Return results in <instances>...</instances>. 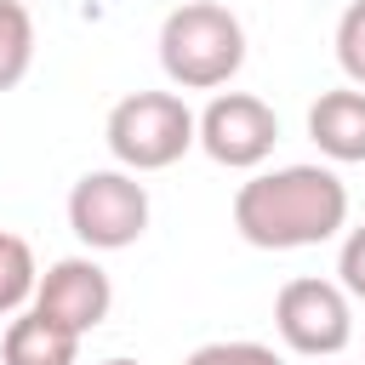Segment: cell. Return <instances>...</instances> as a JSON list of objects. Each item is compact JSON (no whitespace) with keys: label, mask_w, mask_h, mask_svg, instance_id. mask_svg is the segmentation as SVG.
I'll return each mask as SVG.
<instances>
[{"label":"cell","mask_w":365,"mask_h":365,"mask_svg":"<svg viewBox=\"0 0 365 365\" xmlns=\"http://www.w3.org/2000/svg\"><path fill=\"white\" fill-rule=\"evenodd\" d=\"M29 308L46 314L51 325L74 331V336H91V331L108 319V308H114V279H108L103 262H91V257H63V262H51V268L40 274Z\"/></svg>","instance_id":"obj_7"},{"label":"cell","mask_w":365,"mask_h":365,"mask_svg":"<svg viewBox=\"0 0 365 365\" xmlns=\"http://www.w3.org/2000/svg\"><path fill=\"white\" fill-rule=\"evenodd\" d=\"M34 68V17L23 0H0V91L23 86Z\"/></svg>","instance_id":"obj_11"},{"label":"cell","mask_w":365,"mask_h":365,"mask_svg":"<svg viewBox=\"0 0 365 365\" xmlns=\"http://www.w3.org/2000/svg\"><path fill=\"white\" fill-rule=\"evenodd\" d=\"M336 285H342L354 302H365V222L348 228V240H342V251H336Z\"/></svg>","instance_id":"obj_14"},{"label":"cell","mask_w":365,"mask_h":365,"mask_svg":"<svg viewBox=\"0 0 365 365\" xmlns=\"http://www.w3.org/2000/svg\"><path fill=\"white\" fill-rule=\"evenodd\" d=\"M182 365H285L268 342H205V348H194Z\"/></svg>","instance_id":"obj_13"},{"label":"cell","mask_w":365,"mask_h":365,"mask_svg":"<svg viewBox=\"0 0 365 365\" xmlns=\"http://www.w3.org/2000/svg\"><path fill=\"white\" fill-rule=\"evenodd\" d=\"M308 137L325 160L336 165H359L365 160V91L359 86H336L319 91L308 103Z\"/></svg>","instance_id":"obj_8"},{"label":"cell","mask_w":365,"mask_h":365,"mask_svg":"<svg viewBox=\"0 0 365 365\" xmlns=\"http://www.w3.org/2000/svg\"><path fill=\"white\" fill-rule=\"evenodd\" d=\"M0 365H80V336L23 308L0 336Z\"/></svg>","instance_id":"obj_9"},{"label":"cell","mask_w":365,"mask_h":365,"mask_svg":"<svg viewBox=\"0 0 365 365\" xmlns=\"http://www.w3.org/2000/svg\"><path fill=\"white\" fill-rule=\"evenodd\" d=\"M279 143V114L251 91H217L200 108V148L228 171H257Z\"/></svg>","instance_id":"obj_6"},{"label":"cell","mask_w":365,"mask_h":365,"mask_svg":"<svg viewBox=\"0 0 365 365\" xmlns=\"http://www.w3.org/2000/svg\"><path fill=\"white\" fill-rule=\"evenodd\" d=\"M336 68L365 91V0H348V11L336 17Z\"/></svg>","instance_id":"obj_12"},{"label":"cell","mask_w":365,"mask_h":365,"mask_svg":"<svg viewBox=\"0 0 365 365\" xmlns=\"http://www.w3.org/2000/svg\"><path fill=\"white\" fill-rule=\"evenodd\" d=\"M160 68L177 91H217L245 68V23L217 0H182L160 23Z\"/></svg>","instance_id":"obj_2"},{"label":"cell","mask_w":365,"mask_h":365,"mask_svg":"<svg viewBox=\"0 0 365 365\" xmlns=\"http://www.w3.org/2000/svg\"><path fill=\"white\" fill-rule=\"evenodd\" d=\"M274 331L291 354H308V359H331L354 342V297L336 285V279H314V274H297L279 285L274 297Z\"/></svg>","instance_id":"obj_5"},{"label":"cell","mask_w":365,"mask_h":365,"mask_svg":"<svg viewBox=\"0 0 365 365\" xmlns=\"http://www.w3.org/2000/svg\"><path fill=\"white\" fill-rule=\"evenodd\" d=\"M34 285H40V268H34L29 240L0 228V319H17L34 302Z\"/></svg>","instance_id":"obj_10"},{"label":"cell","mask_w":365,"mask_h":365,"mask_svg":"<svg viewBox=\"0 0 365 365\" xmlns=\"http://www.w3.org/2000/svg\"><path fill=\"white\" fill-rule=\"evenodd\" d=\"M68 228L86 251H125L148 234V188L120 165L86 171L68 188Z\"/></svg>","instance_id":"obj_4"},{"label":"cell","mask_w":365,"mask_h":365,"mask_svg":"<svg viewBox=\"0 0 365 365\" xmlns=\"http://www.w3.org/2000/svg\"><path fill=\"white\" fill-rule=\"evenodd\" d=\"M103 143H108L114 165L131 171V177L165 171L200 143V114L177 91H131V97H120L108 108Z\"/></svg>","instance_id":"obj_3"},{"label":"cell","mask_w":365,"mask_h":365,"mask_svg":"<svg viewBox=\"0 0 365 365\" xmlns=\"http://www.w3.org/2000/svg\"><path fill=\"white\" fill-rule=\"evenodd\" d=\"M234 228L257 251L325 245L348 228V182L331 165H274L240 182Z\"/></svg>","instance_id":"obj_1"},{"label":"cell","mask_w":365,"mask_h":365,"mask_svg":"<svg viewBox=\"0 0 365 365\" xmlns=\"http://www.w3.org/2000/svg\"><path fill=\"white\" fill-rule=\"evenodd\" d=\"M103 365H143V359H125V354H114V359H103Z\"/></svg>","instance_id":"obj_15"}]
</instances>
